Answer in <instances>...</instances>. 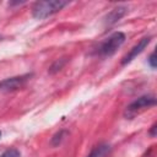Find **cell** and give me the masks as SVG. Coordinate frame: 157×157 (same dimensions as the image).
Masks as SVG:
<instances>
[{
  "label": "cell",
  "mask_w": 157,
  "mask_h": 157,
  "mask_svg": "<svg viewBox=\"0 0 157 157\" xmlns=\"http://www.w3.org/2000/svg\"><path fill=\"white\" fill-rule=\"evenodd\" d=\"M69 2L63 0H48V1H37L32 7V16L37 20H43L65 7Z\"/></svg>",
  "instance_id": "cell-1"
},
{
  "label": "cell",
  "mask_w": 157,
  "mask_h": 157,
  "mask_svg": "<svg viewBox=\"0 0 157 157\" xmlns=\"http://www.w3.org/2000/svg\"><path fill=\"white\" fill-rule=\"evenodd\" d=\"M124 42H125V34L121 32H114L99 44L97 49V54L103 58L110 56L123 45Z\"/></svg>",
  "instance_id": "cell-2"
},
{
  "label": "cell",
  "mask_w": 157,
  "mask_h": 157,
  "mask_svg": "<svg viewBox=\"0 0 157 157\" xmlns=\"http://www.w3.org/2000/svg\"><path fill=\"white\" fill-rule=\"evenodd\" d=\"M155 104H156V98L153 96H142V97L137 98L136 101H134L132 103H130L126 107L124 115L128 119H131L136 114H139L140 112H142L145 109H148L150 107H153Z\"/></svg>",
  "instance_id": "cell-3"
},
{
  "label": "cell",
  "mask_w": 157,
  "mask_h": 157,
  "mask_svg": "<svg viewBox=\"0 0 157 157\" xmlns=\"http://www.w3.org/2000/svg\"><path fill=\"white\" fill-rule=\"evenodd\" d=\"M31 76H32L31 74H25V75L5 78V80L0 81V91L1 92H12L18 88H22L27 83V81L31 78Z\"/></svg>",
  "instance_id": "cell-4"
},
{
  "label": "cell",
  "mask_w": 157,
  "mask_h": 157,
  "mask_svg": "<svg viewBox=\"0 0 157 157\" xmlns=\"http://www.w3.org/2000/svg\"><path fill=\"white\" fill-rule=\"evenodd\" d=\"M151 42V37H144L137 44H135L131 49H130V52L123 58V60H121V64L123 65H126V64H129L134 58H136L147 45H148V43Z\"/></svg>",
  "instance_id": "cell-5"
},
{
  "label": "cell",
  "mask_w": 157,
  "mask_h": 157,
  "mask_svg": "<svg viewBox=\"0 0 157 157\" xmlns=\"http://www.w3.org/2000/svg\"><path fill=\"white\" fill-rule=\"evenodd\" d=\"M125 13H126V7H124V6L115 7V9H113V10L107 15V17H105V23H107L108 26H110V25L118 22Z\"/></svg>",
  "instance_id": "cell-6"
},
{
  "label": "cell",
  "mask_w": 157,
  "mask_h": 157,
  "mask_svg": "<svg viewBox=\"0 0 157 157\" xmlns=\"http://www.w3.org/2000/svg\"><path fill=\"white\" fill-rule=\"evenodd\" d=\"M107 150H108V146H105V145H99V146L94 147L87 157H99V156L104 155V153L107 152Z\"/></svg>",
  "instance_id": "cell-7"
},
{
  "label": "cell",
  "mask_w": 157,
  "mask_h": 157,
  "mask_svg": "<svg viewBox=\"0 0 157 157\" xmlns=\"http://www.w3.org/2000/svg\"><path fill=\"white\" fill-rule=\"evenodd\" d=\"M0 157H20V151L17 148H9Z\"/></svg>",
  "instance_id": "cell-8"
},
{
  "label": "cell",
  "mask_w": 157,
  "mask_h": 157,
  "mask_svg": "<svg viewBox=\"0 0 157 157\" xmlns=\"http://www.w3.org/2000/svg\"><path fill=\"white\" fill-rule=\"evenodd\" d=\"M65 131H60V132H58L56 135H54V137L52 139V144H53V146H56V145H59L60 142H61V140L64 139V136H65Z\"/></svg>",
  "instance_id": "cell-9"
},
{
  "label": "cell",
  "mask_w": 157,
  "mask_h": 157,
  "mask_svg": "<svg viewBox=\"0 0 157 157\" xmlns=\"http://www.w3.org/2000/svg\"><path fill=\"white\" fill-rule=\"evenodd\" d=\"M148 64H150V66H151L152 69H156L157 64H156V53H155V52H152L151 55L148 56Z\"/></svg>",
  "instance_id": "cell-10"
},
{
  "label": "cell",
  "mask_w": 157,
  "mask_h": 157,
  "mask_svg": "<svg viewBox=\"0 0 157 157\" xmlns=\"http://www.w3.org/2000/svg\"><path fill=\"white\" fill-rule=\"evenodd\" d=\"M156 126H157L156 124H153V125L151 126V130H150V135H151L152 137H155V136H156V129H157Z\"/></svg>",
  "instance_id": "cell-11"
},
{
  "label": "cell",
  "mask_w": 157,
  "mask_h": 157,
  "mask_svg": "<svg viewBox=\"0 0 157 157\" xmlns=\"http://www.w3.org/2000/svg\"><path fill=\"white\" fill-rule=\"evenodd\" d=\"M0 136H1V131H0Z\"/></svg>",
  "instance_id": "cell-12"
},
{
  "label": "cell",
  "mask_w": 157,
  "mask_h": 157,
  "mask_svg": "<svg viewBox=\"0 0 157 157\" xmlns=\"http://www.w3.org/2000/svg\"><path fill=\"white\" fill-rule=\"evenodd\" d=\"M0 40H1V36H0Z\"/></svg>",
  "instance_id": "cell-13"
}]
</instances>
